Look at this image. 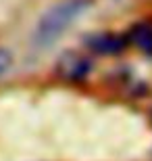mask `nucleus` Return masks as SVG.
I'll use <instances>...</instances> for the list:
<instances>
[{
	"label": "nucleus",
	"mask_w": 152,
	"mask_h": 161,
	"mask_svg": "<svg viewBox=\"0 0 152 161\" xmlns=\"http://www.w3.org/2000/svg\"><path fill=\"white\" fill-rule=\"evenodd\" d=\"M86 46L98 54H119L127 46V40L117 34H94L86 38Z\"/></svg>",
	"instance_id": "nucleus-3"
},
{
	"label": "nucleus",
	"mask_w": 152,
	"mask_h": 161,
	"mask_svg": "<svg viewBox=\"0 0 152 161\" xmlns=\"http://www.w3.org/2000/svg\"><path fill=\"white\" fill-rule=\"evenodd\" d=\"M131 40L146 54H152V25H148V23L135 25L134 31H131Z\"/></svg>",
	"instance_id": "nucleus-4"
},
{
	"label": "nucleus",
	"mask_w": 152,
	"mask_h": 161,
	"mask_svg": "<svg viewBox=\"0 0 152 161\" xmlns=\"http://www.w3.org/2000/svg\"><path fill=\"white\" fill-rule=\"evenodd\" d=\"M90 8V0H63L50 6L34 27L31 44L35 48H48L63 36L67 27L75 23L83 13Z\"/></svg>",
	"instance_id": "nucleus-1"
},
{
	"label": "nucleus",
	"mask_w": 152,
	"mask_h": 161,
	"mask_svg": "<svg viewBox=\"0 0 152 161\" xmlns=\"http://www.w3.org/2000/svg\"><path fill=\"white\" fill-rule=\"evenodd\" d=\"M11 63H13L11 53H8V50H4V48H0V73L6 71V69L11 67Z\"/></svg>",
	"instance_id": "nucleus-5"
},
{
	"label": "nucleus",
	"mask_w": 152,
	"mask_h": 161,
	"mask_svg": "<svg viewBox=\"0 0 152 161\" xmlns=\"http://www.w3.org/2000/svg\"><path fill=\"white\" fill-rule=\"evenodd\" d=\"M92 69V61L86 54L77 53V50H69L63 53L56 61V73L65 80H83Z\"/></svg>",
	"instance_id": "nucleus-2"
}]
</instances>
